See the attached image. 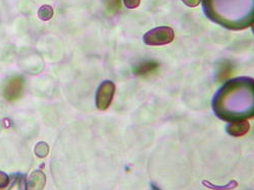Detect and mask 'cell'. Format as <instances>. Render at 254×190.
I'll use <instances>...</instances> for the list:
<instances>
[{
  "instance_id": "cell-4",
  "label": "cell",
  "mask_w": 254,
  "mask_h": 190,
  "mask_svg": "<svg viewBox=\"0 0 254 190\" xmlns=\"http://www.w3.org/2000/svg\"><path fill=\"white\" fill-rule=\"evenodd\" d=\"M160 64L156 60H145L142 61L133 68V73L139 77H150L156 74L159 70Z\"/></svg>"
},
{
  "instance_id": "cell-11",
  "label": "cell",
  "mask_w": 254,
  "mask_h": 190,
  "mask_svg": "<svg viewBox=\"0 0 254 190\" xmlns=\"http://www.w3.org/2000/svg\"><path fill=\"white\" fill-rule=\"evenodd\" d=\"M35 154L37 157L39 158H45L48 156L49 154V146L46 142L44 141H41L39 142L36 146H35Z\"/></svg>"
},
{
  "instance_id": "cell-7",
  "label": "cell",
  "mask_w": 254,
  "mask_h": 190,
  "mask_svg": "<svg viewBox=\"0 0 254 190\" xmlns=\"http://www.w3.org/2000/svg\"><path fill=\"white\" fill-rule=\"evenodd\" d=\"M18 178L16 175L8 176L6 173L0 171V190H10Z\"/></svg>"
},
{
  "instance_id": "cell-6",
  "label": "cell",
  "mask_w": 254,
  "mask_h": 190,
  "mask_svg": "<svg viewBox=\"0 0 254 190\" xmlns=\"http://www.w3.org/2000/svg\"><path fill=\"white\" fill-rule=\"evenodd\" d=\"M250 128L249 122L244 119L232 121L230 125L227 126V132L234 137H240L245 135Z\"/></svg>"
},
{
  "instance_id": "cell-14",
  "label": "cell",
  "mask_w": 254,
  "mask_h": 190,
  "mask_svg": "<svg viewBox=\"0 0 254 190\" xmlns=\"http://www.w3.org/2000/svg\"><path fill=\"white\" fill-rule=\"evenodd\" d=\"M182 2L188 7H196L201 2V0H182Z\"/></svg>"
},
{
  "instance_id": "cell-8",
  "label": "cell",
  "mask_w": 254,
  "mask_h": 190,
  "mask_svg": "<svg viewBox=\"0 0 254 190\" xmlns=\"http://www.w3.org/2000/svg\"><path fill=\"white\" fill-rule=\"evenodd\" d=\"M53 8L50 5H43L41 6L38 10V17L42 20V22H48L53 17Z\"/></svg>"
},
{
  "instance_id": "cell-5",
  "label": "cell",
  "mask_w": 254,
  "mask_h": 190,
  "mask_svg": "<svg viewBox=\"0 0 254 190\" xmlns=\"http://www.w3.org/2000/svg\"><path fill=\"white\" fill-rule=\"evenodd\" d=\"M46 184V176L41 170L31 173L25 181V190H43Z\"/></svg>"
},
{
  "instance_id": "cell-12",
  "label": "cell",
  "mask_w": 254,
  "mask_h": 190,
  "mask_svg": "<svg viewBox=\"0 0 254 190\" xmlns=\"http://www.w3.org/2000/svg\"><path fill=\"white\" fill-rule=\"evenodd\" d=\"M105 5L110 13H115L120 9V0H105Z\"/></svg>"
},
{
  "instance_id": "cell-3",
  "label": "cell",
  "mask_w": 254,
  "mask_h": 190,
  "mask_svg": "<svg viewBox=\"0 0 254 190\" xmlns=\"http://www.w3.org/2000/svg\"><path fill=\"white\" fill-rule=\"evenodd\" d=\"M25 90V79L23 76L15 75L8 78L3 86V97L8 102H14L22 97Z\"/></svg>"
},
{
  "instance_id": "cell-9",
  "label": "cell",
  "mask_w": 254,
  "mask_h": 190,
  "mask_svg": "<svg viewBox=\"0 0 254 190\" xmlns=\"http://www.w3.org/2000/svg\"><path fill=\"white\" fill-rule=\"evenodd\" d=\"M233 73V66L230 62H223L219 69V80H224L230 77Z\"/></svg>"
},
{
  "instance_id": "cell-15",
  "label": "cell",
  "mask_w": 254,
  "mask_h": 190,
  "mask_svg": "<svg viewBox=\"0 0 254 190\" xmlns=\"http://www.w3.org/2000/svg\"><path fill=\"white\" fill-rule=\"evenodd\" d=\"M151 187H152V190H161V188L158 185H156L155 183H152Z\"/></svg>"
},
{
  "instance_id": "cell-10",
  "label": "cell",
  "mask_w": 254,
  "mask_h": 190,
  "mask_svg": "<svg viewBox=\"0 0 254 190\" xmlns=\"http://www.w3.org/2000/svg\"><path fill=\"white\" fill-rule=\"evenodd\" d=\"M202 184L205 187H208L210 189H214V190H231V189H234L237 187L238 183L234 180H232L231 182H229L227 185H223V186H219V185H214L211 184L209 181H203Z\"/></svg>"
},
{
  "instance_id": "cell-2",
  "label": "cell",
  "mask_w": 254,
  "mask_h": 190,
  "mask_svg": "<svg viewBox=\"0 0 254 190\" xmlns=\"http://www.w3.org/2000/svg\"><path fill=\"white\" fill-rule=\"evenodd\" d=\"M114 93H115V84L112 81L106 80L102 82L96 93L97 108L101 111L107 110L112 103Z\"/></svg>"
},
{
  "instance_id": "cell-1",
  "label": "cell",
  "mask_w": 254,
  "mask_h": 190,
  "mask_svg": "<svg viewBox=\"0 0 254 190\" xmlns=\"http://www.w3.org/2000/svg\"><path fill=\"white\" fill-rule=\"evenodd\" d=\"M175 34L170 27H158L144 34L143 42L150 46L167 45L174 40Z\"/></svg>"
},
{
  "instance_id": "cell-13",
  "label": "cell",
  "mask_w": 254,
  "mask_h": 190,
  "mask_svg": "<svg viewBox=\"0 0 254 190\" xmlns=\"http://www.w3.org/2000/svg\"><path fill=\"white\" fill-rule=\"evenodd\" d=\"M124 5L129 9H135L139 6L140 0H123Z\"/></svg>"
}]
</instances>
